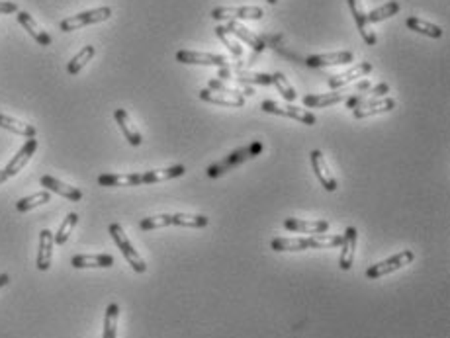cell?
Returning <instances> with one entry per match:
<instances>
[{
    "label": "cell",
    "instance_id": "cell-43",
    "mask_svg": "<svg viewBox=\"0 0 450 338\" xmlns=\"http://www.w3.org/2000/svg\"><path fill=\"white\" fill-rule=\"evenodd\" d=\"M266 2H268V4H276L278 0H266Z\"/></svg>",
    "mask_w": 450,
    "mask_h": 338
},
{
    "label": "cell",
    "instance_id": "cell-42",
    "mask_svg": "<svg viewBox=\"0 0 450 338\" xmlns=\"http://www.w3.org/2000/svg\"><path fill=\"white\" fill-rule=\"evenodd\" d=\"M6 180H8V175H6L4 170H0V184H2V182H6Z\"/></svg>",
    "mask_w": 450,
    "mask_h": 338
},
{
    "label": "cell",
    "instance_id": "cell-10",
    "mask_svg": "<svg viewBox=\"0 0 450 338\" xmlns=\"http://www.w3.org/2000/svg\"><path fill=\"white\" fill-rule=\"evenodd\" d=\"M198 96L202 102L227 106V108H241V106H245V96H241V94H230L221 92V90H211V88H202Z\"/></svg>",
    "mask_w": 450,
    "mask_h": 338
},
{
    "label": "cell",
    "instance_id": "cell-32",
    "mask_svg": "<svg viewBox=\"0 0 450 338\" xmlns=\"http://www.w3.org/2000/svg\"><path fill=\"white\" fill-rule=\"evenodd\" d=\"M118 319H120V305L118 303H110L104 315V332H102V338L118 337Z\"/></svg>",
    "mask_w": 450,
    "mask_h": 338
},
{
    "label": "cell",
    "instance_id": "cell-31",
    "mask_svg": "<svg viewBox=\"0 0 450 338\" xmlns=\"http://www.w3.org/2000/svg\"><path fill=\"white\" fill-rule=\"evenodd\" d=\"M95 53H96L95 45H84L83 49L77 53L73 59L69 61V65H67V72H69V74H73V77L74 74H79V72L83 71L84 67L88 65V61L95 57Z\"/></svg>",
    "mask_w": 450,
    "mask_h": 338
},
{
    "label": "cell",
    "instance_id": "cell-7",
    "mask_svg": "<svg viewBox=\"0 0 450 338\" xmlns=\"http://www.w3.org/2000/svg\"><path fill=\"white\" fill-rule=\"evenodd\" d=\"M264 10L259 6H218L211 10L214 20H261Z\"/></svg>",
    "mask_w": 450,
    "mask_h": 338
},
{
    "label": "cell",
    "instance_id": "cell-1",
    "mask_svg": "<svg viewBox=\"0 0 450 338\" xmlns=\"http://www.w3.org/2000/svg\"><path fill=\"white\" fill-rule=\"evenodd\" d=\"M188 227V229H204L209 225V219L202 214H159V216L145 217L139 221L143 231L163 229V227Z\"/></svg>",
    "mask_w": 450,
    "mask_h": 338
},
{
    "label": "cell",
    "instance_id": "cell-27",
    "mask_svg": "<svg viewBox=\"0 0 450 338\" xmlns=\"http://www.w3.org/2000/svg\"><path fill=\"white\" fill-rule=\"evenodd\" d=\"M0 127H2V129H8L12 134L22 135V137H26V139H33V137L38 135V129L33 127L32 123L20 122V120L10 118V115H4V113H0Z\"/></svg>",
    "mask_w": 450,
    "mask_h": 338
},
{
    "label": "cell",
    "instance_id": "cell-12",
    "mask_svg": "<svg viewBox=\"0 0 450 338\" xmlns=\"http://www.w3.org/2000/svg\"><path fill=\"white\" fill-rule=\"evenodd\" d=\"M35 151H38V139H35V137H33V139H28V141L24 143V147H22L20 151L12 156L10 163L6 164L4 172L8 175V178H10V176L18 175L22 168H24L26 164L32 161V156L35 154Z\"/></svg>",
    "mask_w": 450,
    "mask_h": 338
},
{
    "label": "cell",
    "instance_id": "cell-21",
    "mask_svg": "<svg viewBox=\"0 0 450 338\" xmlns=\"http://www.w3.org/2000/svg\"><path fill=\"white\" fill-rule=\"evenodd\" d=\"M284 227L292 233H310V235H321L329 231V221H304V219H286Z\"/></svg>",
    "mask_w": 450,
    "mask_h": 338
},
{
    "label": "cell",
    "instance_id": "cell-9",
    "mask_svg": "<svg viewBox=\"0 0 450 338\" xmlns=\"http://www.w3.org/2000/svg\"><path fill=\"white\" fill-rule=\"evenodd\" d=\"M348 8L351 14L356 22V28L360 31L362 40L367 41V45H376V33L370 28V22H368V12L364 10V4L362 0H348Z\"/></svg>",
    "mask_w": 450,
    "mask_h": 338
},
{
    "label": "cell",
    "instance_id": "cell-8",
    "mask_svg": "<svg viewBox=\"0 0 450 338\" xmlns=\"http://www.w3.org/2000/svg\"><path fill=\"white\" fill-rule=\"evenodd\" d=\"M177 61L184 65H209V67H227L230 59L223 55L204 51H190V49H180L177 53Z\"/></svg>",
    "mask_w": 450,
    "mask_h": 338
},
{
    "label": "cell",
    "instance_id": "cell-17",
    "mask_svg": "<svg viewBox=\"0 0 450 338\" xmlns=\"http://www.w3.org/2000/svg\"><path fill=\"white\" fill-rule=\"evenodd\" d=\"M115 123L120 125V129H122V134L127 139V143L131 145V147H139V145L143 143V137L141 134L137 131L136 123L131 122V118H129V113L124 110V108H118L114 112Z\"/></svg>",
    "mask_w": 450,
    "mask_h": 338
},
{
    "label": "cell",
    "instance_id": "cell-5",
    "mask_svg": "<svg viewBox=\"0 0 450 338\" xmlns=\"http://www.w3.org/2000/svg\"><path fill=\"white\" fill-rule=\"evenodd\" d=\"M261 110L266 113H274V115H284V118H292L296 122L305 123V125H315L317 118L314 113L307 112L305 108H298L294 104H276L274 100H264L261 104Z\"/></svg>",
    "mask_w": 450,
    "mask_h": 338
},
{
    "label": "cell",
    "instance_id": "cell-15",
    "mask_svg": "<svg viewBox=\"0 0 450 338\" xmlns=\"http://www.w3.org/2000/svg\"><path fill=\"white\" fill-rule=\"evenodd\" d=\"M40 184H42L47 192L63 195L69 202H81V200H83V192H81L79 188L65 184V182H61V180H57V178H53V176L49 175L42 176V178H40Z\"/></svg>",
    "mask_w": 450,
    "mask_h": 338
},
{
    "label": "cell",
    "instance_id": "cell-30",
    "mask_svg": "<svg viewBox=\"0 0 450 338\" xmlns=\"http://www.w3.org/2000/svg\"><path fill=\"white\" fill-rule=\"evenodd\" d=\"M405 26H408L411 31H417V33H423L427 38H433V40H439L442 38V28L437 26V24H431V22L423 20V18H417V16H411L405 20Z\"/></svg>",
    "mask_w": 450,
    "mask_h": 338
},
{
    "label": "cell",
    "instance_id": "cell-38",
    "mask_svg": "<svg viewBox=\"0 0 450 338\" xmlns=\"http://www.w3.org/2000/svg\"><path fill=\"white\" fill-rule=\"evenodd\" d=\"M208 88H211V90H221V92H230V94H241V96H252L255 94V90L252 88H249V86H245V88H233V86H230V84H225L223 81H220V79H211V81L208 82Z\"/></svg>",
    "mask_w": 450,
    "mask_h": 338
},
{
    "label": "cell",
    "instance_id": "cell-11",
    "mask_svg": "<svg viewBox=\"0 0 450 338\" xmlns=\"http://www.w3.org/2000/svg\"><path fill=\"white\" fill-rule=\"evenodd\" d=\"M310 156H312V166H314L315 176L319 178L321 186H323L327 192H335L339 184H337L335 176L331 175V170H329V164L325 161V154L315 149V151H312Z\"/></svg>",
    "mask_w": 450,
    "mask_h": 338
},
{
    "label": "cell",
    "instance_id": "cell-18",
    "mask_svg": "<svg viewBox=\"0 0 450 338\" xmlns=\"http://www.w3.org/2000/svg\"><path fill=\"white\" fill-rule=\"evenodd\" d=\"M225 30L230 31L233 38H237L239 41H245L247 45H251L255 51H264V41L255 33V31H251L249 28H245V26H241L239 22L235 20H230L227 22V26H225Z\"/></svg>",
    "mask_w": 450,
    "mask_h": 338
},
{
    "label": "cell",
    "instance_id": "cell-35",
    "mask_svg": "<svg viewBox=\"0 0 450 338\" xmlns=\"http://www.w3.org/2000/svg\"><path fill=\"white\" fill-rule=\"evenodd\" d=\"M271 77H273V84L276 86V90L282 94L284 100L294 102V100L298 98V92L294 90V86L288 82V79L284 77L282 72H274V74H271Z\"/></svg>",
    "mask_w": 450,
    "mask_h": 338
},
{
    "label": "cell",
    "instance_id": "cell-20",
    "mask_svg": "<svg viewBox=\"0 0 450 338\" xmlns=\"http://www.w3.org/2000/svg\"><path fill=\"white\" fill-rule=\"evenodd\" d=\"M16 18H18V24H20L22 28L28 31V33H30V35H32L33 40L38 41L40 45H43V47L51 45V35H49L45 30H42V28L38 26V22L33 20L28 12L18 10L16 12Z\"/></svg>",
    "mask_w": 450,
    "mask_h": 338
},
{
    "label": "cell",
    "instance_id": "cell-14",
    "mask_svg": "<svg viewBox=\"0 0 450 338\" xmlns=\"http://www.w3.org/2000/svg\"><path fill=\"white\" fill-rule=\"evenodd\" d=\"M355 55L351 51H335V53H321V55H310L305 59V65L312 69H319V67H333V65H346L353 63Z\"/></svg>",
    "mask_w": 450,
    "mask_h": 338
},
{
    "label": "cell",
    "instance_id": "cell-28",
    "mask_svg": "<svg viewBox=\"0 0 450 338\" xmlns=\"http://www.w3.org/2000/svg\"><path fill=\"white\" fill-rule=\"evenodd\" d=\"M346 96L341 92H327V94H305L302 98V104L305 108H329L333 104L345 102Z\"/></svg>",
    "mask_w": 450,
    "mask_h": 338
},
{
    "label": "cell",
    "instance_id": "cell-3",
    "mask_svg": "<svg viewBox=\"0 0 450 338\" xmlns=\"http://www.w3.org/2000/svg\"><path fill=\"white\" fill-rule=\"evenodd\" d=\"M108 231H110V235H112V239H114V243L118 245V248H120V252H122L124 258L127 260V264L134 268L137 274H145L147 272L145 260H143L141 255H139L136 248H134V245L129 243V239H127V235L124 233L122 225L112 223V225L108 227Z\"/></svg>",
    "mask_w": 450,
    "mask_h": 338
},
{
    "label": "cell",
    "instance_id": "cell-4",
    "mask_svg": "<svg viewBox=\"0 0 450 338\" xmlns=\"http://www.w3.org/2000/svg\"><path fill=\"white\" fill-rule=\"evenodd\" d=\"M112 16V8L110 6H102V8H95V10H86L81 12V14H74V16H69L61 22V31H73V30H81L84 26H93V24H100V22L110 20Z\"/></svg>",
    "mask_w": 450,
    "mask_h": 338
},
{
    "label": "cell",
    "instance_id": "cell-26",
    "mask_svg": "<svg viewBox=\"0 0 450 338\" xmlns=\"http://www.w3.org/2000/svg\"><path fill=\"white\" fill-rule=\"evenodd\" d=\"M73 268H112L115 264L112 255H77L71 260Z\"/></svg>",
    "mask_w": 450,
    "mask_h": 338
},
{
    "label": "cell",
    "instance_id": "cell-6",
    "mask_svg": "<svg viewBox=\"0 0 450 338\" xmlns=\"http://www.w3.org/2000/svg\"><path fill=\"white\" fill-rule=\"evenodd\" d=\"M413 258L415 255L411 252V250H401L399 255H394L392 258H387V260H382V262H378V264H372V266L367 270V277L368 280H378V277H384L387 274H392V272H398L403 266H408L413 262Z\"/></svg>",
    "mask_w": 450,
    "mask_h": 338
},
{
    "label": "cell",
    "instance_id": "cell-40",
    "mask_svg": "<svg viewBox=\"0 0 450 338\" xmlns=\"http://www.w3.org/2000/svg\"><path fill=\"white\" fill-rule=\"evenodd\" d=\"M20 10L16 2H6V0H0V14H16Z\"/></svg>",
    "mask_w": 450,
    "mask_h": 338
},
{
    "label": "cell",
    "instance_id": "cell-22",
    "mask_svg": "<svg viewBox=\"0 0 450 338\" xmlns=\"http://www.w3.org/2000/svg\"><path fill=\"white\" fill-rule=\"evenodd\" d=\"M396 108V100L394 98H380V100H374V102H368L364 106H358L353 110L356 120H364V118H372V115H378V113H387L392 112Z\"/></svg>",
    "mask_w": 450,
    "mask_h": 338
},
{
    "label": "cell",
    "instance_id": "cell-39",
    "mask_svg": "<svg viewBox=\"0 0 450 338\" xmlns=\"http://www.w3.org/2000/svg\"><path fill=\"white\" fill-rule=\"evenodd\" d=\"M312 243H314V248H333V246H341L343 236L321 233V235H312Z\"/></svg>",
    "mask_w": 450,
    "mask_h": 338
},
{
    "label": "cell",
    "instance_id": "cell-19",
    "mask_svg": "<svg viewBox=\"0 0 450 338\" xmlns=\"http://www.w3.org/2000/svg\"><path fill=\"white\" fill-rule=\"evenodd\" d=\"M356 236L358 231L355 227H346L345 235H343V243H341V258H339V266L341 270H351L355 264V248H356Z\"/></svg>",
    "mask_w": 450,
    "mask_h": 338
},
{
    "label": "cell",
    "instance_id": "cell-24",
    "mask_svg": "<svg viewBox=\"0 0 450 338\" xmlns=\"http://www.w3.org/2000/svg\"><path fill=\"white\" fill-rule=\"evenodd\" d=\"M271 248L276 252H300V250H307L314 248L312 236H296V239H273Z\"/></svg>",
    "mask_w": 450,
    "mask_h": 338
},
{
    "label": "cell",
    "instance_id": "cell-37",
    "mask_svg": "<svg viewBox=\"0 0 450 338\" xmlns=\"http://www.w3.org/2000/svg\"><path fill=\"white\" fill-rule=\"evenodd\" d=\"M216 35H218V38H220V40L223 41V45H225V47L230 49L231 55H235V57H241V55H243L241 43L235 40V38L231 35L230 31L225 30V26H218V28H216Z\"/></svg>",
    "mask_w": 450,
    "mask_h": 338
},
{
    "label": "cell",
    "instance_id": "cell-2",
    "mask_svg": "<svg viewBox=\"0 0 450 338\" xmlns=\"http://www.w3.org/2000/svg\"><path fill=\"white\" fill-rule=\"evenodd\" d=\"M262 149H264V145L261 141H252L251 145H247V147H241V149H237V151H233L230 156H225L221 163L216 164H209L208 166V176L209 178H218V176L225 175L227 170H231L233 166H239L245 161H249V159H255V156H259L262 153Z\"/></svg>",
    "mask_w": 450,
    "mask_h": 338
},
{
    "label": "cell",
    "instance_id": "cell-29",
    "mask_svg": "<svg viewBox=\"0 0 450 338\" xmlns=\"http://www.w3.org/2000/svg\"><path fill=\"white\" fill-rule=\"evenodd\" d=\"M98 184L106 188H126V186H141V175H100Z\"/></svg>",
    "mask_w": 450,
    "mask_h": 338
},
{
    "label": "cell",
    "instance_id": "cell-23",
    "mask_svg": "<svg viewBox=\"0 0 450 338\" xmlns=\"http://www.w3.org/2000/svg\"><path fill=\"white\" fill-rule=\"evenodd\" d=\"M389 92V84L387 82H380L376 86H372V88H368V92L364 94H356V96H348L345 102L346 108H351V110H355L358 106H364L368 102H374L378 98H384L386 94Z\"/></svg>",
    "mask_w": 450,
    "mask_h": 338
},
{
    "label": "cell",
    "instance_id": "cell-16",
    "mask_svg": "<svg viewBox=\"0 0 450 338\" xmlns=\"http://www.w3.org/2000/svg\"><path fill=\"white\" fill-rule=\"evenodd\" d=\"M53 246H55L53 233L49 231V229H43L42 233H40V248H38V260H35V266H38V270L47 272V270L51 268Z\"/></svg>",
    "mask_w": 450,
    "mask_h": 338
},
{
    "label": "cell",
    "instance_id": "cell-34",
    "mask_svg": "<svg viewBox=\"0 0 450 338\" xmlns=\"http://www.w3.org/2000/svg\"><path fill=\"white\" fill-rule=\"evenodd\" d=\"M399 2H396V0H389V2H386L384 6H380V8H376V10H372L370 14H368V22L370 24H374V22H382L386 20V18H392V16H396V14H399Z\"/></svg>",
    "mask_w": 450,
    "mask_h": 338
},
{
    "label": "cell",
    "instance_id": "cell-36",
    "mask_svg": "<svg viewBox=\"0 0 450 338\" xmlns=\"http://www.w3.org/2000/svg\"><path fill=\"white\" fill-rule=\"evenodd\" d=\"M77 221H79V216H77V214H69V216L65 217V221L61 223V227H59V231L53 235L55 245H65V243L69 241V236H71V233H73Z\"/></svg>",
    "mask_w": 450,
    "mask_h": 338
},
{
    "label": "cell",
    "instance_id": "cell-41",
    "mask_svg": "<svg viewBox=\"0 0 450 338\" xmlns=\"http://www.w3.org/2000/svg\"><path fill=\"white\" fill-rule=\"evenodd\" d=\"M8 282H10V276H8V274H0V287H4Z\"/></svg>",
    "mask_w": 450,
    "mask_h": 338
},
{
    "label": "cell",
    "instance_id": "cell-33",
    "mask_svg": "<svg viewBox=\"0 0 450 338\" xmlns=\"http://www.w3.org/2000/svg\"><path fill=\"white\" fill-rule=\"evenodd\" d=\"M47 202H51V194H49L47 190H43V192L28 195V198H22L20 202L16 204V209H18L20 214H26V211H32L33 207L47 204Z\"/></svg>",
    "mask_w": 450,
    "mask_h": 338
},
{
    "label": "cell",
    "instance_id": "cell-13",
    "mask_svg": "<svg viewBox=\"0 0 450 338\" xmlns=\"http://www.w3.org/2000/svg\"><path fill=\"white\" fill-rule=\"evenodd\" d=\"M372 69H374V67H372V63H368V61L358 63V65H355V67H353V69H348V71L341 72V74H333V77L329 79V88H333V90L343 88V86H346V84L355 82L356 79L370 74Z\"/></svg>",
    "mask_w": 450,
    "mask_h": 338
},
{
    "label": "cell",
    "instance_id": "cell-25",
    "mask_svg": "<svg viewBox=\"0 0 450 338\" xmlns=\"http://www.w3.org/2000/svg\"><path fill=\"white\" fill-rule=\"evenodd\" d=\"M186 168L182 164H175L168 168H159V170H149L141 175V184H157V182H165V180H172V178H180L184 176Z\"/></svg>",
    "mask_w": 450,
    "mask_h": 338
}]
</instances>
